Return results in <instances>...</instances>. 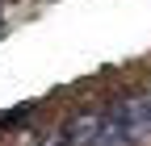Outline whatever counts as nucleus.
<instances>
[{
    "label": "nucleus",
    "mask_w": 151,
    "mask_h": 146,
    "mask_svg": "<svg viewBox=\"0 0 151 146\" xmlns=\"http://www.w3.org/2000/svg\"><path fill=\"white\" fill-rule=\"evenodd\" d=\"M105 113H71L59 130V146H97Z\"/></svg>",
    "instance_id": "f03ea898"
},
{
    "label": "nucleus",
    "mask_w": 151,
    "mask_h": 146,
    "mask_svg": "<svg viewBox=\"0 0 151 146\" xmlns=\"http://www.w3.org/2000/svg\"><path fill=\"white\" fill-rule=\"evenodd\" d=\"M97 146H143V134H139L134 117H130L126 100H122V104H113L109 113H105V125H101Z\"/></svg>",
    "instance_id": "f257e3e1"
}]
</instances>
